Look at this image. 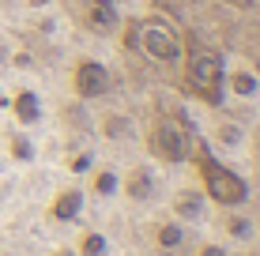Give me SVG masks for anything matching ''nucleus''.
<instances>
[{"mask_svg":"<svg viewBox=\"0 0 260 256\" xmlns=\"http://www.w3.org/2000/svg\"><path fill=\"white\" fill-rule=\"evenodd\" d=\"M94 189H98V196H110V192L117 189V173H113V170H102V173L94 177Z\"/></svg>","mask_w":260,"mask_h":256,"instance_id":"obj_18","label":"nucleus"},{"mask_svg":"<svg viewBox=\"0 0 260 256\" xmlns=\"http://www.w3.org/2000/svg\"><path fill=\"white\" fill-rule=\"evenodd\" d=\"M215 136H219L222 147H238V143H241V128H238V125H226V121L215 128Z\"/></svg>","mask_w":260,"mask_h":256,"instance_id":"obj_14","label":"nucleus"},{"mask_svg":"<svg viewBox=\"0 0 260 256\" xmlns=\"http://www.w3.org/2000/svg\"><path fill=\"white\" fill-rule=\"evenodd\" d=\"M30 8H46V4H53V0H26Z\"/></svg>","mask_w":260,"mask_h":256,"instance_id":"obj_23","label":"nucleus"},{"mask_svg":"<svg viewBox=\"0 0 260 256\" xmlns=\"http://www.w3.org/2000/svg\"><path fill=\"white\" fill-rule=\"evenodd\" d=\"M181 57H185V79H189L192 94L208 105H222V98H226V60H222V53L192 46Z\"/></svg>","mask_w":260,"mask_h":256,"instance_id":"obj_4","label":"nucleus"},{"mask_svg":"<svg viewBox=\"0 0 260 256\" xmlns=\"http://www.w3.org/2000/svg\"><path fill=\"white\" fill-rule=\"evenodd\" d=\"M117 26H121V8L113 0H91L87 4V30L110 38V34H117Z\"/></svg>","mask_w":260,"mask_h":256,"instance_id":"obj_6","label":"nucleus"},{"mask_svg":"<svg viewBox=\"0 0 260 256\" xmlns=\"http://www.w3.org/2000/svg\"><path fill=\"white\" fill-rule=\"evenodd\" d=\"M113 4H117V8H121V4H132V0H113Z\"/></svg>","mask_w":260,"mask_h":256,"instance_id":"obj_25","label":"nucleus"},{"mask_svg":"<svg viewBox=\"0 0 260 256\" xmlns=\"http://www.w3.org/2000/svg\"><path fill=\"white\" fill-rule=\"evenodd\" d=\"M155 170L151 166H136V170L128 173V181H124V192H128V200H136V204H143V200L155 196Z\"/></svg>","mask_w":260,"mask_h":256,"instance_id":"obj_7","label":"nucleus"},{"mask_svg":"<svg viewBox=\"0 0 260 256\" xmlns=\"http://www.w3.org/2000/svg\"><path fill=\"white\" fill-rule=\"evenodd\" d=\"M53 256H76V252H68V249H60V252H53Z\"/></svg>","mask_w":260,"mask_h":256,"instance_id":"obj_24","label":"nucleus"},{"mask_svg":"<svg viewBox=\"0 0 260 256\" xmlns=\"http://www.w3.org/2000/svg\"><path fill=\"white\" fill-rule=\"evenodd\" d=\"M0 102H4V94H0Z\"/></svg>","mask_w":260,"mask_h":256,"instance_id":"obj_26","label":"nucleus"},{"mask_svg":"<svg viewBox=\"0 0 260 256\" xmlns=\"http://www.w3.org/2000/svg\"><path fill=\"white\" fill-rule=\"evenodd\" d=\"M226 230H230V237H238V241H249V237H253V223L241 218V215H226Z\"/></svg>","mask_w":260,"mask_h":256,"instance_id":"obj_13","label":"nucleus"},{"mask_svg":"<svg viewBox=\"0 0 260 256\" xmlns=\"http://www.w3.org/2000/svg\"><path fill=\"white\" fill-rule=\"evenodd\" d=\"M72 91H76V98H83V102L106 98V94L113 91L110 68H106L102 60H79L76 72H72Z\"/></svg>","mask_w":260,"mask_h":256,"instance_id":"obj_5","label":"nucleus"},{"mask_svg":"<svg viewBox=\"0 0 260 256\" xmlns=\"http://www.w3.org/2000/svg\"><path fill=\"white\" fill-rule=\"evenodd\" d=\"M155 241L162 245V249H181L185 245V226H177V223H162L155 230Z\"/></svg>","mask_w":260,"mask_h":256,"instance_id":"obj_12","label":"nucleus"},{"mask_svg":"<svg viewBox=\"0 0 260 256\" xmlns=\"http://www.w3.org/2000/svg\"><path fill=\"white\" fill-rule=\"evenodd\" d=\"M12 113H15L19 125H34V121L42 117V98L30 91V87H23V91L12 98Z\"/></svg>","mask_w":260,"mask_h":256,"instance_id":"obj_9","label":"nucleus"},{"mask_svg":"<svg viewBox=\"0 0 260 256\" xmlns=\"http://www.w3.org/2000/svg\"><path fill=\"white\" fill-rule=\"evenodd\" d=\"M200 256H226V249H219V245H208V249H200Z\"/></svg>","mask_w":260,"mask_h":256,"instance_id":"obj_21","label":"nucleus"},{"mask_svg":"<svg viewBox=\"0 0 260 256\" xmlns=\"http://www.w3.org/2000/svg\"><path fill=\"white\" fill-rule=\"evenodd\" d=\"M124 46L140 49L147 60H155V64H177L181 60V34H177V26L162 19V15H147V19H132L128 30H124Z\"/></svg>","mask_w":260,"mask_h":256,"instance_id":"obj_1","label":"nucleus"},{"mask_svg":"<svg viewBox=\"0 0 260 256\" xmlns=\"http://www.w3.org/2000/svg\"><path fill=\"white\" fill-rule=\"evenodd\" d=\"M192 162H196V173H200L204 181V196H211L219 207H241L249 200V185L245 177H238L234 170H230L226 162H219L211 151V143H196L192 151Z\"/></svg>","mask_w":260,"mask_h":256,"instance_id":"obj_2","label":"nucleus"},{"mask_svg":"<svg viewBox=\"0 0 260 256\" xmlns=\"http://www.w3.org/2000/svg\"><path fill=\"white\" fill-rule=\"evenodd\" d=\"M260 91V79L253 68H226V94L234 98H253Z\"/></svg>","mask_w":260,"mask_h":256,"instance_id":"obj_8","label":"nucleus"},{"mask_svg":"<svg viewBox=\"0 0 260 256\" xmlns=\"http://www.w3.org/2000/svg\"><path fill=\"white\" fill-rule=\"evenodd\" d=\"M196 143H200V139H196L189 117H181V113H158L151 132H147V151L155 155L158 162H170V166L192 158Z\"/></svg>","mask_w":260,"mask_h":256,"instance_id":"obj_3","label":"nucleus"},{"mask_svg":"<svg viewBox=\"0 0 260 256\" xmlns=\"http://www.w3.org/2000/svg\"><path fill=\"white\" fill-rule=\"evenodd\" d=\"M12 155L19 158V162H30V158H34L30 139H26V136H12Z\"/></svg>","mask_w":260,"mask_h":256,"instance_id":"obj_17","label":"nucleus"},{"mask_svg":"<svg viewBox=\"0 0 260 256\" xmlns=\"http://www.w3.org/2000/svg\"><path fill=\"white\" fill-rule=\"evenodd\" d=\"M79 211H83V192L79 189H64L53 200V218H60V223H72Z\"/></svg>","mask_w":260,"mask_h":256,"instance_id":"obj_10","label":"nucleus"},{"mask_svg":"<svg viewBox=\"0 0 260 256\" xmlns=\"http://www.w3.org/2000/svg\"><path fill=\"white\" fill-rule=\"evenodd\" d=\"M79 256H106V237H102V234H87Z\"/></svg>","mask_w":260,"mask_h":256,"instance_id":"obj_15","label":"nucleus"},{"mask_svg":"<svg viewBox=\"0 0 260 256\" xmlns=\"http://www.w3.org/2000/svg\"><path fill=\"white\" fill-rule=\"evenodd\" d=\"M102 128H106V136H113V139H121V136H128V132H132V128H128V121L117 117V113H110Z\"/></svg>","mask_w":260,"mask_h":256,"instance_id":"obj_16","label":"nucleus"},{"mask_svg":"<svg viewBox=\"0 0 260 256\" xmlns=\"http://www.w3.org/2000/svg\"><path fill=\"white\" fill-rule=\"evenodd\" d=\"M87 166H91V158H87V155H79V158H76V162H72V170H76V173H83V170H87Z\"/></svg>","mask_w":260,"mask_h":256,"instance_id":"obj_20","label":"nucleus"},{"mask_svg":"<svg viewBox=\"0 0 260 256\" xmlns=\"http://www.w3.org/2000/svg\"><path fill=\"white\" fill-rule=\"evenodd\" d=\"M253 72H256V79H260V49L253 53Z\"/></svg>","mask_w":260,"mask_h":256,"instance_id":"obj_22","label":"nucleus"},{"mask_svg":"<svg viewBox=\"0 0 260 256\" xmlns=\"http://www.w3.org/2000/svg\"><path fill=\"white\" fill-rule=\"evenodd\" d=\"M219 4H226V8H234V12H249V8L256 4V0H219Z\"/></svg>","mask_w":260,"mask_h":256,"instance_id":"obj_19","label":"nucleus"},{"mask_svg":"<svg viewBox=\"0 0 260 256\" xmlns=\"http://www.w3.org/2000/svg\"><path fill=\"white\" fill-rule=\"evenodd\" d=\"M174 211H177V218H185V223H196V218L204 215V192H192V189L177 192Z\"/></svg>","mask_w":260,"mask_h":256,"instance_id":"obj_11","label":"nucleus"}]
</instances>
